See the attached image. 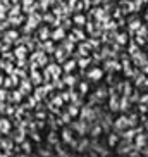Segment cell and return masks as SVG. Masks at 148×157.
Returning a JSON list of instances; mask_svg holds the SVG:
<instances>
[{"label": "cell", "mask_w": 148, "mask_h": 157, "mask_svg": "<svg viewBox=\"0 0 148 157\" xmlns=\"http://www.w3.org/2000/svg\"><path fill=\"white\" fill-rule=\"evenodd\" d=\"M136 143H138V145H143V143H145V138H143V136H138V138H136Z\"/></svg>", "instance_id": "obj_16"}, {"label": "cell", "mask_w": 148, "mask_h": 157, "mask_svg": "<svg viewBox=\"0 0 148 157\" xmlns=\"http://www.w3.org/2000/svg\"><path fill=\"white\" fill-rule=\"evenodd\" d=\"M79 88H81V92H86V90H88V85H86V83H81V86H79Z\"/></svg>", "instance_id": "obj_17"}, {"label": "cell", "mask_w": 148, "mask_h": 157, "mask_svg": "<svg viewBox=\"0 0 148 157\" xmlns=\"http://www.w3.org/2000/svg\"><path fill=\"white\" fill-rule=\"evenodd\" d=\"M54 2H57V4H64L65 0H54Z\"/></svg>", "instance_id": "obj_18"}, {"label": "cell", "mask_w": 148, "mask_h": 157, "mask_svg": "<svg viewBox=\"0 0 148 157\" xmlns=\"http://www.w3.org/2000/svg\"><path fill=\"white\" fill-rule=\"evenodd\" d=\"M72 24L76 26V28H84L86 26V23H88V16L83 14V12H79V14H72Z\"/></svg>", "instance_id": "obj_2"}, {"label": "cell", "mask_w": 148, "mask_h": 157, "mask_svg": "<svg viewBox=\"0 0 148 157\" xmlns=\"http://www.w3.org/2000/svg\"><path fill=\"white\" fill-rule=\"evenodd\" d=\"M16 56H17V57H24V56H26V47H17Z\"/></svg>", "instance_id": "obj_10"}, {"label": "cell", "mask_w": 148, "mask_h": 157, "mask_svg": "<svg viewBox=\"0 0 148 157\" xmlns=\"http://www.w3.org/2000/svg\"><path fill=\"white\" fill-rule=\"evenodd\" d=\"M117 42L122 43V45L128 43V35H126V33H119V35H117Z\"/></svg>", "instance_id": "obj_8"}, {"label": "cell", "mask_w": 148, "mask_h": 157, "mask_svg": "<svg viewBox=\"0 0 148 157\" xmlns=\"http://www.w3.org/2000/svg\"><path fill=\"white\" fill-rule=\"evenodd\" d=\"M109 143H110V145H116V143H117V136H116V135H110V136H109Z\"/></svg>", "instance_id": "obj_14"}, {"label": "cell", "mask_w": 148, "mask_h": 157, "mask_svg": "<svg viewBox=\"0 0 148 157\" xmlns=\"http://www.w3.org/2000/svg\"><path fill=\"white\" fill-rule=\"evenodd\" d=\"M43 50H45L46 54L55 52V45H54V42H52V40H46V42H43Z\"/></svg>", "instance_id": "obj_6"}, {"label": "cell", "mask_w": 148, "mask_h": 157, "mask_svg": "<svg viewBox=\"0 0 148 157\" xmlns=\"http://www.w3.org/2000/svg\"><path fill=\"white\" fill-rule=\"evenodd\" d=\"M19 38V31L17 29H7V31L4 33V40L7 43H12V42H16Z\"/></svg>", "instance_id": "obj_3"}, {"label": "cell", "mask_w": 148, "mask_h": 157, "mask_svg": "<svg viewBox=\"0 0 148 157\" xmlns=\"http://www.w3.org/2000/svg\"><path fill=\"white\" fill-rule=\"evenodd\" d=\"M74 67H76V60H65V64H64V71H65V73H71Z\"/></svg>", "instance_id": "obj_7"}, {"label": "cell", "mask_w": 148, "mask_h": 157, "mask_svg": "<svg viewBox=\"0 0 148 157\" xmlns=\"http://www.w3.org/2000/svg\"><path fill=\"white\" fill-rule=\"evenodd\" d=\"M124 124H128V123H126V119H124V117H122V119H119V121H117V123H116V126H117V128H124Z\"/></svg>", "instance_id": "obj_13"}, {"label": "cell", "mask_w": 148, "mask_h": 157, "mask_svg": "<svg viewBox=\"0 0 148 157\" xmlns=\"http://www.w3.org/2000/svg\"><path fill=\"white\" fill-rule=\"evenodd\" d=\"M145 73H148V62H146V66H145Z\"/></svg>", "instance_id": "obj_20"}, {"label": "cell", "mask_w": 148, "mask_h": 157, "mask_svg": "<svg viewBox=\"0 0 148 157\" xmlns=\"http://www.w3.org/2000/svg\"><path fill=\"white\" fill-rule=\"evenodd\" d=\"M50 31H52V29L48 28L46 24H43V26H40V28H38V33H40V38H42L43 42H46V40L50 38Z\"/></svg>", "instance_id": "obj_4"}, {"label": "cell", "mask_w": 148, "mask_h": 157, "mask_svg": "<svg viewBox=\"0 0 148 157\" xmlns=\"http://www.w3.org/2000/svg\"><path fill=\"white\" fill-rule=\"evenodd\" d=\"M69 114H71V116H76V114H78V109H76V107H71V109H69Z\"/></svg>", "instance_id": "obj_15"}, {"label": "cell", "mask_w": 148, "mask_h": 157, "mask_svg": "<svg viewBox=\"0 0 148 157\" xmlns=\"http://www.w3.org/2000/svg\"><path fill=\"white\" fill-rule=\"evenodd\" d=\"M65 38H67V31H65L64 28H60V26H57V29H52L50 31L52 42H64Z\"/></svg>", "instance_id": "obj_1"}, {"label": "cell", "mask_w": 148, "mask_h": 157, "mask_svg": "<svg viewBox=\"0 0 148 157\" xmlns=\"http://www.w3.org/2000/svg\"><path fill=\"white\" fill-rule=\"evenodd\" d=\"M64 140L65 142H71V140H72V135L69 133V129H65L64 131Z\"/></svg>", "instance_id": "obj_12"}, {"label": "cell", "mask_w": 148, "mask_h": 157, "mask_svg": "<svg viewBox=\"0 0 148 157\" xmlns=\"http://www.w3.org/2000/svg\"><path fill=\"white\" fill-rule=\"evenodd\" d=\"M48 73H52L54 76H57V74L60 73V67H59V66H55V64H52L50 67H48Z\"/></svg>", "instance_id": "obj_9"}, {"label": "cell", "mask_w": 148, "mask_h": 157, "mask_svg": "<svg viewBox=\"0 0 148 157\" xmlns=\"http://www.w3.org/2000/svg\"><path fill=\"white\" fill-rule=\"evenodd\" d=\"M103 76V71L100 67H93V69L88 71V78L90 79H100Z\"/></svg>", "instance_id": "obj_5"}, {"label": "cell", "mask_w": 148, "mask_h": 157, "mask_svg": "<svg viewBox=\"0 0 148 157\" xmlns=\"http://www.w3.org/2000/svg\"><path fill=\"white\" fill-rule=\"evenodd\" d=\"M145 17L148 19V7H146V10H145Z\"/></svg>", "instance_id": "obj_19"}, {"label": "cell", "mask_w": 148, "mask_h": 157, "mask_svg": "<svg viewBox=\"0 0 148 157\" xmlns=\"http://www.w3.org/2000/svg\"><path fill=\"white\" fill-rule=\"evenodd\" d=\"M79 66H81V67H86V66L90 64V59L88 57H86V59H79V62H78Z\"/></svg>", "instance_id": "obj_11"}]
</instances>
